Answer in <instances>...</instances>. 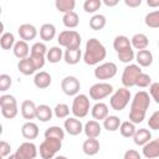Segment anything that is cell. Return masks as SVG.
<instances>
[{
  "label": "cell",
  "instance_id": "1",
  "mask_svg": "<svg viewBox=\"0 0 159 159\" xmlns=\"http://www.w3.org/2000/svg\"><path fill=\"white\" fill-rule=\"evenodd\" d=\"M150 106V97L149 93L145 91H139L134 94L130 109H129V120L134 124H139L145 119L147 111Z\"/></svg>",
  "mask_w": 159,
  "mask_h": 159
},
{
  "label": "cell",
  "instance_id": "2",
  "mask_svg": "<svg viewBox=\"0 0 159 159\" xmlns=\"http://www.w3.org/2000/svg\"><path fill=\"white\" fill-rule=\"evenodd\" d=\"M107 56V50L104 45L98 39H89L86 42V48L83 53V61L88 66H96L99 65Z\"/></svg>",
  "mask_w": 159,
  "mask_h": 159
},
{
  "label": "cell",
  "instance_id": "3",
  "mask_svg": "<svg viewBox=\"0 0 159 159\" xmlns=\"http://www.w3.org/2000/svg\"><path fill=\"white\" fill-rule=\"evenodd\" d=\"M81 35L76 30H65L61 31L60 35L57 36V42L60 47H65L66 50H72V48H80L81 46Z\"/></svg>",
  "mask_w": 159,
  "mask_h": 159
},
{
  "label": "cell",
  "instance_id": "4",
  "mask_svg": "<svg viewBox=\"0 0 159 159\" xmlns=\"http://www.w3.org/2000/svg\"><path fill=\"white\" fill-rule=\"evenodd\" d=\"M129 101H130V91H129V88L120 87V88L116 89L112 93V96L109 98V104H111L112 109L120 112L128 106Z\"/></svg>",
  "mask_w": 159,
  "mask_h": 159
},
{
  "label": "cell",
  "instance_id": "5",
  "mask_svg": "<svg viewBox=\"0 0 159 159\" xmlns=\"http://www.w3.org/2000/svg\"><path fill=\"white\" fill-rule=\"evenodd\" d=\"M62 148V140L56 138H45L40 144V157L42 159H53L56 153Z\"/></svg>",
  "mask_w": 159,
  "mask_h": 159
},
{
  "label": "cell",
  "instance_id": "6",
  "mask_svg": "<svg viewBox=\"0 0 159 159\" xmlns=\"http://www.w3.org/2000/svg\"><path fill=\"white\" fill-rule=\"evenodd\" d=\"M89 98L87 94L83 93H78L72 102V108L71 112L73 114V117L76 118H84L88 113H89Z\"/></svg>",
  "mask_w": 159,
  "mask_h": 159
},
{
  "label": "cell",
  "instance_id": "7",
  "mask_svg": "<svg viewBox=\"0 0 159 159\" xmlns=\"http://www.w3.org/2000/svg\"><path fill=\"white\" fill-rule=\"evenodd\" d=\"M140 73H142L140 66H138L135 63H129L128 66H125L124 70H123V73H122V84H123V87H125V88L134 87Z\"/></svg>",
  "mask_w": 159,
  "mask_h": 159
},
{
  "label": "cell",
  "instance_id": "8",
  "mask_svg": "<svg viewBox=\"0 0 159 159\" xmlns=\"http://www.w3.org/2000/svg\"><path fill=\"white\" fill-rule=\"evenodd\" d=\"M113 93V86L111 83H107V82H98V83H94L93 86H91L89 88V97L94 101H99L108 97V96H112Z\"/></svg>",
  "mask_w": 159,
  "mask_h": 159
},
{
  "label": "cell",
  "instance_id": "9",
  "mask_svg": "<svg viewBox=\"0 0 159 159\" xmlns=\"http://www.w3.org/2000/svg\"><path fill=\"white\" fill-rule=\"evenodd\" d=\"M117 65L114 62H104L94 68V77L97 80H109L117 75Z\"/></svg>",
  "mask_w": 159,
  "mask_h": 159
},
{
  "label": "cell",
  "instance_id": "10",
  "mask_svg": "<svg viewBox=\"0 0 159 159\" xmlns=\"http://www.w3.org/2000/svg\"><path fill=\"white\" fill-rule=\"evenodd\" d=\"M61 89L66 96H77L81 89V83L75 76H66L61 81Z\"/></svg>",
  "mask_w": 159,
  "mask_h": 159
},
{
  "label": "cell",
  "instance_id": "11",
  "mask_svg": "<svg viewBox=\"0 0 159 159\" xmlns=\"http://www.w3.org/2000/svg\"><path fill=\"white\" fill-rule=\"evenodd\" d=\"M37 147L32 142H24L19 145L15 154L20 159H35L37 157Z\"/></svg>",
  "mask_w": 159,
  "mask_h": 159
},
{
  "label": "cell",
  "instance_id": "12",
  "mask_svg": "<svg viewBox=\"0 0 159 159\" xmlns=\"http://www.w3.org/2000/svg\"><path fill=\"white\" fill-rule=\"evenodd\" d=\"M63 128H65V130L70 135H78V134H81L83 132V124L76 117H68V118H66L65 119V123H63Z\"/></svg>",
  "mask_w": 159,
  "mask_h": 159
},
{
  "label": "cell",
  "instance_id": "13",
  "mask_svg": "<svg viewBox=\"0 0 159 159\" xmlns=\"http://www.w3.org/2000/svg\"><path fill=\"white\" fill-rule=\"evenodd\" d=\"M17 34L21 40L24 41H31L37 36V29L31 24H22L17 29Z\"/></svg>",
  "mask_w": 159,
  "mask_h": 159
},
{
  "label": "cell",
  "instance_id": "14",
  "mask_svg": "<svg viewBox=\"0 0 159 159\" xmlns=\"http://www.w3.org/2000/svg\"><path fill=\"white\" fill-rule=\"evenodd\" d=\"M83 132H84V134H86L87 138H94V139H97L101 135L102 127H101V124H99L98 120L91 119V120L86 122V124L83 125Z\"/></svg>",
  "mask_w": 159,
  "mask_h": 159
},
{
  "label": "cell",
  "instance_id": "15",
  "mask_svg": "<svg viewBox=\"0 0 159 159\" xmlns=\"http://www.w3.org/2000/svg\"><path fill=\"white\" fill-rule=\"evenodd\" d=\"M142 153H143V155H144L145 158H148V159L159 158V138L148 142V143L143 147Z\"/></svg>",
  "mask_w": 159,
  "mask_h": 159
},
{
  "label": "cell",
  "instance_id": "16",
  "mask_svg": "<svg viewBox=\"0 0 159 159\" xmlns=\"http://www.w3.org/2000/svg\"><path fill=\"white\" fill-rule=\"evenodd\" d=\"M91 114L94 120H104L109 116L108 106L103 102H97L92 108H91Z\"/></svg>",
  "mask_w": 159,
  "mask_h": 159
},
{
  "label": "cell",
  "instance_id": "17",
  "mask_svg": "<svg viewBox=\"0 0 159 159\" xmlns=\"http://www.w3.org/2000/svg\"><path fill=\"white\" fill-rule=\"evenodd\" d=\"M36 108H37V106H36L32 101L25 99V101L21 103V107H20L21 116H22L25 119H27V122L31 120V119H34V118H36Z\"/></svg>",
  "mask_w": 159,
  "mask_h": 159
},
{
  "label": "cell",
  "instance_id": "18",
  "mask_svg": "<svg viewBox=\"0 0 159 159\" xmlns=\"http://www.w3.org/2000/svg\"><path fill=\"white\" fill-rule=\"evenodd\" d=\"M21 134L25 139H29V140H32V139H36L39 137V127L36 123L29 120L26 123L22 124L21 127Z\"/></svg>",
  "mask_w": 159,
  "mask_h": 159
},
{
  "label": "cell",
  "instance_id": "19",
  "mask_svg": "<svg viewBox=\"0 0 159 159\" xmlns=\"http://www.w3.org/2000/svg\"><path fill=\"white\" fill-rule=\"evenodd\" d=\"M12 52L15 55V57H17L19 60H24V58H27L30 52H31V48L29 47L27 42L24 41V40H19L15 42L14 45V48H12Z\"/></svg>",
  "mask_w": 159,
  "mask_h": 159
},
{
  "label": "cell",
  "instance_id": "20",
  "mask_svg": "<svg viewBox=\"0 0 159 159\" xmlns=\"http://www.w3.org/2000/svg\"><path fill=\"white\" fill-rule=\"evenodd\" d=\"M51 82H52L51 75L46 71H40L34 76V84L40 89H45L50 87Z\"/></svg>",
  "mask_w": 159,
  "mask_h": 159
},
{
  "label": "cell",
  "instance_id": "21",
  "mask_svg": "<svg viewBox=\"0 0 159 159\" xmlns=\"http://www.w3.org/2000/svg\"><path fill=\"white\" fill-rule=\"evenodd\" d=\"M101 149V144L98 142V139H94V138H87L83 144H82V150L86 155H96Z\"/></svg>",
  "mask_w": 159,
  "mask_h": 159
},
{
  "label": "cell",
  "instance_id": "22",
  "mask_svg": "<svg viewBox=\"0 0 159 159\" xmlns=\"http://www.w3.org/2000/svg\"><path fill=\"white\" fill-rule=\"evenodd\" d=\"M130 43H132V47L138 50V51H142V50H147L148 45H149V39L145 34H135L133 35V37L130 39Z\"/></svg>",
  "mask_w": 159,
  "mask_h": 159
},
{
  "label": "cell",
  "instance_id": "23",
  "mask_svg": "<svg viewBox=\"0 0 159 159\" xmlns=\"http://www.w3.org/2000/svg\"><path fill=\"white\" fill-rule=\"evenodd\" d=\"M137 65L140 67H149L153 63V53L149 50H142L135 53Z\"/></svg>",
  "mask_w": 159,
  "mask_h": 159
},
{
  "label": "cell",
  "instance_id": "24",
  "mask_svg": "<svg viewBox=\"0 0 159 159\" xmlns=\"http://www.w3.org/2000/svg\"><path fill=\"white\" fill-rule=\"evenodd\" d=\"M152 139V133L149 129L147 128H140V129H137L134 137H133V140L137 145L139 147H144L148 142H150Z\"/></svg>",
  "mask_w": 159,
  "mask_h": 159
},
{
  "label": "cell",
  "instance_id": "25",
  "mask_svg": "<svg viewBox=\"0 0 159 159\" xmlns=\"http://www.w3.org/2000/svg\"><path fill=\"white\" fill-rule=\"evenodd\" d=\"M82 58V51L81 48H72V50H65L63 60L67 65H77Z\"/></svg>",
  "mask_w": 159,
  "mask_h": 159
},
{
  "label": "cell",
  "instance_id": "26",
  "mask_svg": "<svg viewBox=\"0 0 159 159\" xmlns=\"http://www.w3.org/2000/svg\"><path fill=\"white\" fill-rule=\"evenodd\" d=\"M17 70H19L22 75H25V76L34 75V73L37 71L36 67H35V65L32 63L30 56H29L27 58H24V60H20V61H19V63H17Z\"/></svg>",
  "mask_w": 159,
  "mask_h": 159
},
{
  "label": "cell",
  "instance_id": "27",
  "mask_svg": "<svg viewBox=\"0 0 159 159\" xmlns=\"http://www.w3.org/2000/svg\"><path fill=\"white\" fill-rule=\"evenodd\" d=\"M53 116V109L50 108V106L47 104H40L36 108V118L40 122H48Z\"/></svg>",
  "mask_w": 159,
  "mask_h": 159
},
{
  "label": "cell",
  "instance_id": "28",
  "mask_svg": "<svg viewBox=\"0 0 159 159\" xmlns=\"http://www.w3.org/2000/svg\"><path fill=\"white\" fill-rule=\"evenodd\" d=\"M56 36V27L53 24H43L40 27V37L43 41H51Z\"/></svg>",
  "mask_w": 159,
  "mask_h": 159
},
{
  "label": "cell",
  "instance_id": "29",
  "mask_svg": "<svg viewBox=\"0 0 159 159\" xmlns=\"http://www.w3.org/2000/svg\"><path fill=\"white\" fill-rule=\"evenodd\" d=\"M132 47V43H130V40L124 36V35H118L114 37L113 40V48L118 52L123 51V50H127V48H130Z\"/></svg>",
  "mask_w": 159,
  "mask_h": 159
},
{
  "label": "cell",
  "instance_id": "30",
  "mask_svg": "<svg viewBox=\"0 0 159 159\" xmlns=\"http://www.w3.org/2000/svg\"><path fill=\"white\" fill-rule=\"evenodd\" d=\"M120 124H122V122H120L119 117H117V116H111L109 114L103 120V128L106 130H108V132H116V130H118L119 127H120Z\"/></svg>",
  "mask_w": 159,
  "mask_h": 159
},
{
  "label": "cell",
  "instance_id": "31",
  "mask_svg": "<svg viewBox=\"0 0 159 159\" xmlns=\"http://www.w3.org/2000/svg\"><path fill=\"white\" fill-rule=\"evenodd\" d=\"M63 51L61 50L60 46H52L48 51H47V55H46V60L50 62V63H57L62 60L63 57Z\"/></svg>",
  "mask_w": 159,
  "mask_h": 159
},
{
  "label": "cell",
  "instance_id": "32",
  "mask_svg": "<svg viewBox=\"0 0 159 159\" xmlns=\"http://www.w3.org/2000/svg\"><path fill=\"white\" fill-rule=\"evenodd\" d=\"M55 6L58 11L63 12L65 14H68V12H72L75 10V6H76V1L75 0H56L55 1Z\"/></svg>",
  "mask_w": 159,
  "mask_h": 159
},
{
  "label": "cell",
  "instance_id": "33",
  "mask_svg": "<svg viewBox=\"0 0 159 159\" xmlns=\"http://www.w3.org/2000/svg\"><path fill=\"white\" fill-rule=\"evenodd\" d=\"M106 24H107V19L102 14H96L89 19V27L94 31L102 30L106 26Z\"/></svg>",
  "mask_w": 159,
  "mask_h": 159
},
{
  "label": "cell",
  "instance_id": "34",
  "mask_svg": "<svg viewBox=\"0 0 159 159\" xmlns=\"http://www.w3.org/2000/svg\"><path fill=\"white\" fill-rule=\"evenodd\" d=\"M119 132L124 138H133L137 132V128H135V124L132 123L130 120H124L119 127Z\"/></svg>",
  "mask_w": 159,
  "mask_h": 159
},
{
  "label": "cell",
  "instance_id": "35",
  "mask_svg": "<svg viewBox=\"0 0 159 159\" xmlns=\"http://www.w3.org/2000/svg\"><path fill=\"white\" fill-rule=\"evenodd\" d=\"M62 22L66 27L68 29H75L80 24V17L77 15V12L72 11V12H68V14H65L63 17H62Z\"/></svg>",
  "mask_w": 159,
  "mask_h": 159
},
{
  "label": "cell",
  "instance_id": "36",
  "mask_svg": "<svg viewBox=\"0 0 159 159\" xmlns=\"http://www.w3.org/2000/svg\"><path fill=\"white\" fill-rule=\"evenodd\" d=\"M144 22L150 29H159V10L148 12L144 17Z\"/></svg>",
  "mask_w": 159,
  "mask_h": 159
},
{
  "label": "cell",
  "instance_id": "37",
  "mask_svg": "<svg viewBox=\"0 0 159 159\" xmlns=\"http://www.w3.org/2000/svg\"><path fill=\"white\" fill-rule=\"evenodd\" d=\"M15 37H14V34L11 32H4L0 37V46L2 50H10V48H14V45H15Z\"/></svg>",
  "mask_w": 159,
  "mask_h": 159
},
{
  "label": "cell",
  "instance_id": "38",
  "mask_svg": "<svg viewBox=\"0 0 159 159\" xmlns=\"http://www.w3.org/2000/svg\"><path fill=\"white\" fill-rule=\"evenodd\" d=\"M45 138H56V139L62 140L65 138V130L58 125L48 127L45 130Z\"/></svg>",
  "mask_w": 159,
  "mask_h": 159
},
{
  "label": "cell",
  "instance_id": "39",
  "mask_svg": "<svg viewBox=\"0 0 159 159\" xmlns=\"http://www.w3.org/2000/svg\"><path fill=\"white\" fill-rule=\"evenodd\" d=\"M53 114L58 119H66L70 114V107L66 103H57L53 108Z\"/></svg>",
  "mask_w": 159,
  "mask_h": 159
},
{
  "label": "cell",
  "instance_id": "40",
  "mask_svg": "<svg viewBox=\"0 0 159 159\" xmlns=\"http://www.w3.org/2000/svg\"><path fill=\"white\" fill-rule=\"evenodd\" d=\"M117 56H118L119 61L123 62V63H130L133 60H135V53H134V50H133L132 47L118 52Z\"/></svg>",
  "mask_w": 159,
  "mask_h": 159
},
{
  "label": "cell",
  "instance_id": "41",
  "mask_svg": "<svg viewBox=\"0 0 159 159\" xmlns=\"http://www.w3.org/2000/svg\"><path fill=\"white\" fill-rule=\"evenodd\" d=\"M101 5H102L101 0H86L83 2V10L88 14H93L101 7Z\"/></svg>",
  "mask_w": 159,
  "mask_h": 159
},
{
  "label": "cell",
  "instance_id": "42",
  "mask_svg": "<svg viewBox=\"0 0 159 159\" xmlns=\"http://www.w3.org/2000/svg\"><path fill=\"white\" fill-rule=\"evenodd\" d=\"M17 112H19V109H17V104H14V106H4V107H1V114H2L5 118H7V119H12V118H15V117L17 116Z\"/></svg>",
  "mask_w": 159,
  "mask_h": 159
},
{
  "label": "cell",
  "instance_id": "43",
  "mask_svg": "<svg viewBox=\"0 0 159 159\" xmlns=\"http://www.w3.org/2000/svg\"><path fill=\"white\" fill-rule=\"evenodd\" d=\"M152 83H153V82H152L150 76L147 75V73H144V72H142V73L139 75L138 80H137L135 86H137V87H140V88H145V87H150Z\"/></svg>",
  "mask_w": 159,
  "mask_h": 159
},
{
  "label": "cell",
  "instance_id": "44",
  "mask_svg": "<svg viewBox=\"0 0 159 159\" xmlns=\"http://www.w3.org/2000/svg\"><path fill=\"white\" fill-rule=\"evenodd\" d=\"M47 51H48V48L46 47V45H45L43 42H35V43L31 46V52H30V53L46 56V55H47Z\"/></svg>",
  "mask_w": 159,
  "mask_h": 159
},
{
  "label": "cell",
  "instance_id": "45",
  "mask_svg": "<svg viewBox=\"0 0 159 159\" xmlns=\"http://www.w3.org/2000/svg\"><path fill=\"white\" fill-rule=\"evenodd\" d=\"M30 58H31L32 63L35 65L36 70H41V68L45 66V62H46V56H42V55H35V53H30Z\"/></svg>",
  "mask_w": 159,
  "mask_h": 159
},
{
  "label": "cell",
  "instance_id": "46",
  "mask_svg": "<svg viewBox=\"0 0 159 159\" xmlns=\"http://www.w3.org/2000/svg\"><path fill=\"white\" fill-rule=\"evenodd\" d=\"M11 83H12V81H11V77L9 75H6V73L0 75V91L1 92L7 91L11 86Z\"/></svg>",
  "mask_w": 159,
  "mask_h": 159
},
{
  "label": "cell",
  "instance_id": "47",
  "mask_svg": "<svg viewBox=\"0 0 159 159\" xmlns=\"http://www.w3.org/2000/svg\"><path fill=\"white\" fill-rule=\"evenodd\" d=\"M148 125L153 130H159V111H155L148 119Z\"/></svg>",
  "mask_w": 159,
  "mask_h": 159
},
{
  "label": "cell",
  "instance_id": "48",
  "mask_svg": "<svg viewBox=\"0 0 159 159\" xmlns=\"http://www.w3.org/2000/svg\"><path fill=\"white\" fill-rule=\"evenodd\" d=\"M14 104H17V101H16V98L12 94H2L0 97V107L14 106Z\"/></svg>",
  "mask_w": 159,
  "mask_h": 159
},
{
  "label": "cell",
  "instance_id": "49",
  "mask_svg": "<svg viewBox=\"0 0 159 159\" xmlns=\"http://www.w3.org/2000/svg\"><path fill=\"white\" fill-rule=\"evenodd\" d=\"M149 94L155 101V103L159 104V82H153L149 87Z\"/></svg>",
  "mask_w": 159,
  "mask_h": 159
},
{
  "label": "cell",
  "instance_id": "50",
  "mask_svg": "<svg viewBox=\"0 0 159 159\" xmlns=\"http://www.w3.org/2000/svg\"><path fill=\"white\" fill-rule=\"evenodd\" d=\"M10 152H11V145L7 142L1 140L0 142V155H1V158L4 159L6 157H9L10 155Z\"/></svg>",
  "mask_w": 159,
  "mask_h": 159
},
{
  "label": "cell",
  "instance_id": "51",
  "mask_svg": "<svg viewBox=\"0 0 159 159\" xmlns=\"http://www.w3.org/2000/svg\"><path fill=\"white\" fill-rule=\"evenodd\" d=\"M123 159H142V157H140V154L135 149H128L124 153Z\"/></svg>",
  "mask_w": 159,
  "mask_h": 159
},
{
  "label": "cell",
  "instance_id": "52",
  "mask_svg": "<svg viewBox=\"0 0 159 159\" xmlns=\"http://www.w3.org/2000/svg\"><path fill=\"white\" fill-rule=\"evenodd\" d=\"M124 4L129 7H138L142 5V0H124Z\"/></svg>",
  "mask_w": 159,
  "mask_h": 159
},
{
  "label": "cell",
  "instance_id": "53",
  "mask_svg": "<svg viewBox=\"0 0 159 159\" xmlns=\"http://www.w3.org/2000/svg\"><path fill=\"white\" fill-rule=\"evenodd\" d=\"M118 0H103V4L108 7H113V6H117L118 5Z\"/></svg>",
  "mask_w": 159,
  "mask_h": 159
},
{
  "label": "cell",
  "instance_id": "54",
  "mask_svg": "<svg viewBox=\"0 0 159 159\" xmlns=\"http://www.w3.org/2000/svg\"><path fill=\"white\" fill-rule=\"evenodd\" d=\"M147 5L149 7H159V0H147Z\"/></svg>",
  "mask_w": 159,
  "mask_h": 159
},
{
  "label": "cell",
  "instance_id": "55",
  "mask_svg": "<svg viewBox=\"0 0 159 159\" xmlns=\"http://www.w3.org/2000/svg\"><path fill=\"white\" fill-rule=\"evenodd\" d=\"M6 159H20V158H19V157H17V155L14 153V154H10V155H9Z\"/></svg>",
  "mask_w": 159,
  "mask_h": 159
},
{
  "label": "cell",
  "instance_id": "56",
  "mask_svg": "<svg viewBox=\"0 0 159 159\" xmlns=\"http://www.w3.org/2000/svg\"><path fill=\"white\" fill-rule=\"evenodd\" d=\"M53 159H68V158L65 157V155H57V157H55Z\"/></svg>",
  "mask_w": 159,
  "mask_h": 159
},
{
  "label": "cell",
  "instance_id": "57",
  "mask_svg": "<svg viewBox=\"0 0 159 159\" xmlns=\"http://www.w3.org/2000/svg\"><path fill=\"white\" fill-rule=\"evenodd\" d=\"M158 47H159V41H158Z\"/></svg>",
  "mask_w": 159,
  "mask_h": 159
}]
</instances>
